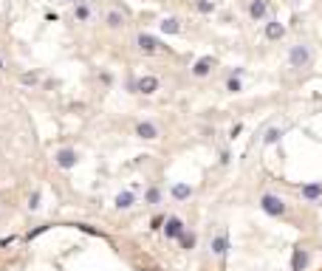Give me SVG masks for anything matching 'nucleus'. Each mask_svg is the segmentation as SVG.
<instances>
[{"label": "nucleus", "mask_w": 322, "mask_h": 271, "mask_svg": "<svg viewBox=\"0 0 322 271\" xmlns=\"http://www.w3.org/2000/svg\"><path fill=\"white\" fill-rule=\"evenodd\" d=\"M178 240H181V246H184V249H192V246H195V235H192V232H186V229L181 232Z\"/></svg>", "instance_id": "4be33fe9"}, {"label": "nucleus", "mask_w": 322, "mask_h": 271, "mask_svg": "<svg viewBox=\"0 0 322 271\" xmlns=\"http://www.w3.org/2000/svg\"><path fill=\"white\" fill-rule=\"evenodd\" d=\"M226 91H229V93H240V91H243L240 79H237V77H229V79H226Z\"/></svg>", "instance_id": "5701e85b"}, {"label": "nucleus", "mask_w": 322, "mask_h": 271, "mask_svg": "<svg viewBox=\"0 0 322 271\" xmlns=\"http://www.w3.org/2000/svg\"><path fill=\"white\" fill-rule=\"evenodd\" d=\"M212 71H215V57H201L198 62L192 65V77L195 79H207Z\"/></svg>", "instance_id": "1a4fd4ad"}, {"label": "nucleus", "mask_w": 322, "mask_h": 271, "mask_svg": "<svg viewBox=\"0 0 322 271\" xmlns=\"http://www.w3.org/2000/svg\"><path fill=\"white\" fill-rule=\"evenodd\" d=\"M195 9H198L201 15H212V12H215V3H209V0H195Z\"/></svg>", "instance_id": "412c9836"}, {"label": "nucleus", "mask_w": 322, "mask_h": 271, "mask_svg": "<svg viewBox=\"0 0 322 271\" xmlns=\"http://www.w3.org/2000/svg\"><path fill=\"white\" fill-rule=\"evenodd\" d=\"M288 65H291L294 71H305L314 65V48L308 43H294L288 48Z\"/></svg>", "instance_id": "f257e3e1"}, {"label": "nucleus", "mask_w": 322, "mask_h": 271, "mask_svg": "<svg viewBox=\"0 0 322 271\" xmlns=\"http://www.w3.org/2000/svg\"><path fill=\"white\" fill-rule=\"evenodd\" d=\"M161 31H164V34H181V20L178 17H164V20H161Z\"/></svg>", "instance_id": "dca6fc26"}, {"label": "nucleus", "mask_w": 322, "mask_h": 271, "mask_svg": "<svg viewBox=\"0 0 322 271\" xmlns=\"http://www.w3.org/2000/svg\"><path fill=\"white\" fill-rule=\"evenodd\" d=\"M300 195L305 200H311V204H316V200L322 198V181H316V184H308V186H302L300 189Z\"/></svg>", "instance_id": "2eb2a0df"}, {"label": "nucleus", "mask_w": 322, "mask_h": 271, "mask_svg": "<svg viewBox=\"0 0 322 271\" xmlns=\"http://www.w3.org/2000/svg\"><path fill=\"white\" fill-rule=\"evenodd\" d=\"M0 68H3V57H0Z\"/></svg>", "instance_id": "bb28decb"}, {"label": "nucleus", "mask_w": 322, "mask_h": 271, "mask_svg": "<svg viewBox=\"0 0 322 271\" xmlns=\"http://www.w3.org/2000/svg\"><path fill=\"white\" fill-rule=\"evenodd\" d=\"M20 82H23V85H37V82H40V77H37L34 71H26V74L20 77Z\"/></svg>", "instance_id": "b1692460"}, {"label": "nucleus", "mask_w": 322, "mask_h": 271, "mask_svg": "<svg viewBox=\"0 0 322 271\" xmlns=\"http://www.w3.org/2000/svg\"><path fill=\"white\" fill-rule=\"evenodd\" d=\"M209 249H212L215 257H226V249H229V240H226V232H218L209 243Z\"/></svg>", "instance_id": "9b49d317"}, {"label": "nucleus", "mask_w": 322, "mask_h": 271, "mask_svg": "<svg viewBox=\"0 0 322 271\" xmlns=\"http://www.w3.org/2000/svg\"><path fill=\"white\" fill-rule=\"evenodd\" d=\"M144 204H147V207H156V204H161V189H158V186H150V189L144 192Z\"/></svg>", "instance_id": "6ab92c4d"}, {"label": "nucleus", "mask_w": 322, "mask_h": 271, "mask_svg": "<svg viewBox=\"0 0 322 271\" xmlns=\"http://www.w3.org/2000/svg\"><path fill=\"white\" fill-rule=\"evenodd\" d=\"M54 161H57V167H62V170H74L79 156H77V150H71V147H62V150L54 153Z\"/></svg>", "instance_id": "20e7f679"}, {"label": "nucleus", "mask_w": 322, "mask_h": 271, "mask_svg": "<svg viewBox=\"0 0 322 271\" xmlns=\"http://www.w3.org/2000/svg\"><path fill=\"white\" fill-rule=\"evenodd\" d=\"M91 17H93L91 3H88V0H77V3H74V20H77V23H88Z\"/></svg>", "instance_id": "ddd939ff"}, {"label": "nucleus", "mask_w": 322, "mask_h": 271, "mask_svg": "<svg viewBox=\"0 0 322 271\" xmlns=\"http://www.w3.org/2000/svg\"><path fill=\"white\" fill-rule=\"evenodd\" d=\"M246 15L251 23H266L272 17V9H269V0H246Z\"/></svg>", "instance_id": "7ed1b4c3"}, {"label": "nucleus", "mask_w": 322, "mask_h": 271, "mask_svg": "<svg viewBox=\"0 0 322 271\" xmlns=\"http://www.w3.org/2000/svg\"><path fill=\"white\" fill-rule=\"evenodd\" d=\"M124 23H127V15H124L122 9H107V15H105V26H107V29L119 31V29H124Z\"/></svg>", "instance_id": "423d86ee"}, {"label": "nucleus", "mask_w": 322, "mask_h": 271, "mask_svg": "<svg viewBox=\"0 0 322 271\" xmlns=\"http://www.w3.org/2000/svg\"><path fill=\"white\" fill-rule=\"evenodd\" d=\"M133 133H136L139 139H147V142H153V139H158V136H161V130H158L156 121H139Z\"/></svg>", "instance_id": "6e6552de"}, {"label": "nucleus", "mask_w": 322, "mask_h": 271, "mask_svg": "<svg viewBox=\"0 0 322 271\" xmlns=\"http://www.w3.org/2000/svg\"><path fill=\"white\" fill-rule=\"evenodd\" d=\"M161 88V82H158L156 77H142L136 79V93H144V96H153V93Z\"/></svg>", "instance_id": "9d476101"}, {"label": "nucleus", "mask_w": 322, "mask_h": 271, "mask_svg": "<svg viewBox=\"0 0 322 271\" xmlns=\"http://www.w3.org/2000/svg\"><path fill=\"white\" fill-rule=\"evenodd\" d=\"M305 265H308V249L297 246V249H294V257H291V271H305Z\"/></svg>", "instance_id": "4468645a"}, {"label": "nucleus", "mask_w": 322, "mask_h": 271, "mask_svg": "<svg viewBox=\"0 0 322 271\" xmlns=\"http://www.w3.org/2000/svg\"><path fill=\"white\" fill-rule=\"evenodd\" d=\"M286 37V26L280 20H274V17H269L266 20V40H272V43H280Z\"/></svg>", "instance_id": "0eeeda50"}, {"label": "nucleus", "mask_w": 322, "mask_h": 271, "mask_svg": "<svg viewBox=\"0 0 322 271\" xmlns=\"http://www.w3.org/2000/svg\"><path fill=\"white\" fill-rule=\"evenodd\" d=\"M29 209H31V212H37V209H40V192H31V198H29Z\"/></svg>", "instance_id": "393cba45"}, {"label": "nucleus", "mask_w": 322, "mask_h": 271, "mask_svg": "<svg viewBox=\"0 0 322 271\" xmlns=\"http://www.w3.org/2000/svg\"><path fill=\"white\" fill-rule=\"evenodd\" d=\"M283 133H286L283 127H269V130H266V139H263V144H277L280 139H283Z\"/></svg>", "instance_id": "aec40b11"}, {"label": "nucleus", "mask_w": 322, "mask_h": 271, "mask_svg": "<svg viewBox=\"0 0 322 271\" xmlns=\"http://www.w3.org/2000/svg\"><path fill=\"white\" fill-rule=\"evenodd\" d=\"M184 221H181V218H175V215H170V218H167L164 221V235L167 237H181V232H184Z\"/></svg>", "instance_id": "f8f14e48"}, {"label": "nucleus", "mask_w": 322, "mask_h": 271, "mask_svg": "<svg viewBox=\"0 0 322 271\" xmlns=\"http://www.w3.org/2000/svg\"><path fill=\"white\" fill-rule=\"evenodd\" d=\"M172 192V198L175 200H186V198H192V186H186V184H175L170 189Z\"/></svg>", "instance_id": "f3484780"}, {"label": "nucleus", "mask_w": 322, "mask_h": 271, "mask_svg": "<svg viewBox=\"0 0 322 271\" xmlns=\"http://www.w3.org/2000/svg\"><path fill=\"white\" fill-rule=\"evenodd\" d=\"M62 3H77V0H62Z\"/></svg>", "instance_id": "a878e982"}, {"label": "nucleus", "mask_w": 322, "mask_h": 271, "mask_svg": "<svg viewBox=\"0 0 322 271\" xmlns=\"http://www.w3.org/2000/svg\"><path fill=\"white\" fill-rule=\"evenodd\" d=\"M260 209H263L266 215H272V218H286L288 215V204L280 198V195H274V192L260 195Z\"/></svg>", "instance_id": "f03ea898"}, {"label": "nucleus", "mask_w": 322, "mask_h": 271, "mask_svg": "<svg viewBox=\"0 0 322 271\" xmlns=\"http://www.w3.org/2000/svg\"><path fill=\"white\" fill-rule=\"evenodd\" d=\"M136 204V195L133 192H119L116 195V209H130Z\"/></svg>", "instance_id": "a211bd4d"}, {"label": "nucleus", "mask_w": 322, "mask_h": 271, "mask_svg": "<svg viewBox=\"0 0 322 271\" xmlns=\"http://www.w3.org/2000/svg\"><path fill=\"white\" fill-rule=\"evenodd\" d=\"M136 45H139L142 54H147V57H150V54H158V51L164 48V45L158 43L156 37H150V34H136Z\"/></svg>", "instance_id": "39448f33"}]
</instances>
